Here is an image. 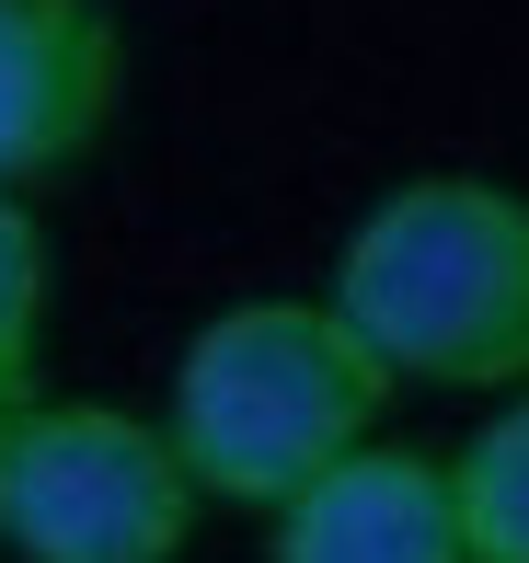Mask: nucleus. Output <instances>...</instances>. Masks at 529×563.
<instances>
[{"label":"nucleus","instance_id":"6","mask_svg":"<svg viewBox=\"0 0 529 563\" xmlns=\"http://www.w3.org/2000/svg\"><path fill=\"white\" fill-rule=\"evenodd\" d=\"M449 483H461L472 563H529V391H507L461 449H449Z\"/></svg>","mask_w":529,"mask_h":563},{"label":"nucleus","instance_id":"4","mask_svg":"<svg viewBox=\"0 0 529 563\" xmlns=\"http://www.w3.org/2000/svg\"><path fill=\"white\" fill-rule=\"evenodd\" d=\"M128 104V35L104 0H0V185L35 196L104 150Z\"/></svg>","mask_w":529,"mask_h":563},{"label":"nucleus","instance_id":"1","mask_svg":"<svg viewBox=\"0 0 529 563\" xmlns=\"http://www.w3.org/2000/svg\"><path fill=\"white\" fill-rule=\"evenodd\" d=\"M403 391H529V196L495 173H403L322 276Z\"/></svg>","mask_w":529,"mask_h":563},{"label":"nucleus","instance_id":"2","mask_svg":"<svg viewBox=\"0 0 529 563\" xmlns=\"http://www.w3.org/2000/svg\"><path fill=\"white\" fill-rule=\"evenodd\" d=\"M403 379L368 356V334L334 299H231L185 334L162 379V426L185 449V472L208 483V506H276L299 483H322L345 449L381 438V402Z\"/></svg>","mask_w":529,"mask_h":563},{"label":"nucleus","instance_id":"5","mask_svg":"<svg viewBox=\"0 0 529 563\" xmlns=\"http://www.w3.org/2000/svg\"><path fill=\"white\" fill-rule=\"evenodd\" d=\"M265 563H472L461 483L438 449L368 438L265 518Z\"/></svg>","mask_w":529,"mask_h":563},{"label":"nucleus","instance_id":"3","mask_svg":"<svg viewBox=\"0 0 529 563\" xmlns=\"http://www.w3.org/2000/svg\"><path fill=\"white\" fill-rule=\"evenodd\" d=\"M208 483L162 415L128 402H12L0 415V552L12 563H185Z\"/></svg>","mask_w":529,"mask_h":563},{"label":"nucleus","instance_id":"7","mask_svg":"<svg viewBox=\"0 0 529 563\" xmlns=\"http://www.w3.org/2000/svg\"><path fill=\"white\" fill-rule=\"evenodd\" d=\"M46 311H58V253H46V219H35V196L0 185V415L35 402Z\"/></svg>","mask_w":529,"mask_h":563}]
</instances>
